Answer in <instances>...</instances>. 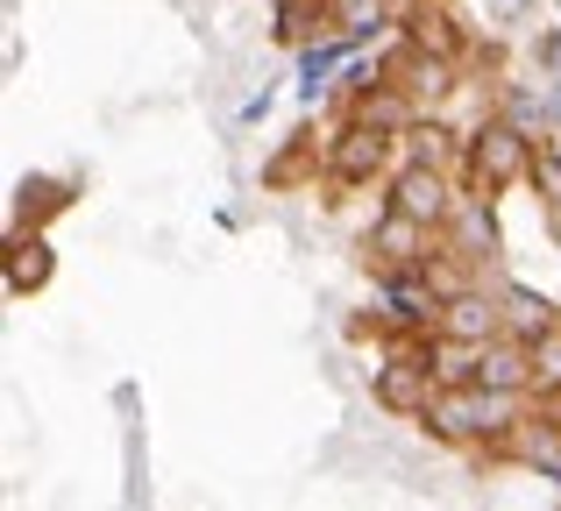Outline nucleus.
I'll list each match as a JSON object with an SVG mask.
<instances>
[{"instance_id": "f257e3e1", "label": "nucleus", "mask_w": 561, "mask_h": 511, "mask_svg": "<svg viewBox=\"0 0 561 511\" xmlns=\"http://www.w3.org/2000/svg\"><path fill=\"white\" fill-rule=\"evenodd\" d=\"M398 213H405V221H440V178L412 171V178L398 185Z\"/></svg>"}, {"instance_id": "f03ea898", "label": "nucleus", "mask_w": 561, "mask_h": 511, "mask_svg": "<svg viewBox=\"0 0 561 511\" xmlns=\"http://www.w3.org/2000/svg\"><path fill=\"white\" fill-rule=\"evenodd\" d=\"M8 284H14V291H22V284H43V242L14 249V270H8Z\"/></svg>"}, {"instance_id": "7ed1b4c3", "label": "nucleus", "mask_w": 561, "mask_h": 511, "mask_svg": "<svg viewBox=\"0 0 561 511\" xmlns=\"http://www.w3.org/2000/svg\"><path fill=\"white\" fill-rule=\"evenodd\" d=\"M548 419H554V427H561V391H554V398H548Z\"/></svg>"}]
</instances>
